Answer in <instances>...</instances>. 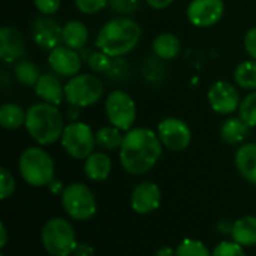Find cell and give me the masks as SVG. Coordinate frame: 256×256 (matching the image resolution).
I'll use <instances>...</instances> for the list:
<instances>
[{"mask_svg":"<svg viewBox=\"0 0 256 256\" xmlns=\"http://www.w3.org/2000/svg\"><path fill=\"white\" fill-rule=\"evenodd\" d=\"M0 256H4V255H3V254H2V255H0Z\"/></svg>","mask_w":256,"mask_h":256,"instance_id":"obj_41","label":"cell"},{"mask_svg":"<svg viewBox=\"0 0 256 256\" xmlns=\"http://www.w3.org/2000/svg\"><path fill=\"white\" fill-rule=\"evenodd\" d=\"M26 54V42L22 34L14 27H2L0 30V58L4 63L22 60Z\"/></svg>","mask_w":256,"mask_h":256,"instance_id":"obj_16","label":"cell"},{"mask_svg":"<svg viewBox=\"0 0 256 256\" xmlns=\"http://www.w3.org/2000/svg\"><path fill=\"white\" fill-rule=\"evenodd\" d=\"M14 190H15L14 176L6 168H2L0 170V198L8 200L14 194Z\"/></svg>","mask_w":256,"mask_h":256,"instance_id":"obj_31","label":"cell"},{"mask_svg":"<svg viewBox=\"0 0 256 256\" xmlns=\"http://www.w3.org/2000/svg\"><path fill=\"white\" fill-rule=\"evenodd\" d=\"M238 110H240V117L250 128H256V92H252L242 100Z\"/></svg>","mask_w":256,"mask_h":256,"instance_id":"obj_29","label":"cell"},{"mask_svg":"<svg viewBox=\"0 0 256 256\" xmlns=\"http://www.w3.org/2000/svg\"><path fill=\"white\" fill-rule=\"evenodd\" d=\"M44 249L52 256H70L76 246L74 226L62 218H54L45 222L40 231Z\"/></svg>","mask_w":256,"mask_h":256,"instance_id":"obj_5","label":"cell"},{"mask_svg":"<svg viewBox=\"0 0 256 256\" xmlns=\"http://www.w3.org/2000/svg\"><path fill=\"white\" fill-rule=\"evenodd\" d=\"M177 256H212L207 246L200 240H183L176 249Z\"/></svg>","mask_w":256,"mask_h":256,"instance_id":"obj_28","label":"cell"},{"mask_svg":"<svg viewBox=\"0 0 256 256\" xmlns=\"http://www.w3.org/2000/svg\"><path fill=\"white\" fill-rule=\"evenodd\" d=\"M147 4L153 9H165L168 8L174 0H146Z\"/></svg>","mask_w":256,"mask_h":256,"instance_id":"obj_38","label":"cell"},{"mask_svg":"<svg viewBox=\"0 0 256 256\" xmlns=\"http://www.w3.org/2000/svg\"><path fill=\"white\" fill-rule=\"evenodd\" d=\"M48 63L57 75L70 76V78L78 75V72L81 70V64H82L80 54L66 45L64 46L58 45L54 50H51L48 56Z\"/></svg>","mask_w":256,"mask_h":256,"instance_id":"obj_13","label":"cell"},{"mask_svg":"<svg viewBox=\"0 0 256 256\" xmlns=\"http://www.w3.org/2000/svg\"><path fill=\"white\" fill-rule=\"evenodd\" d=\"M110 4H111L112 10L128 15L138 9L140 0H110Z\"/></svg>","mask_w":256,"mask_h":256,"instance_id":"obj_34","label":"cell"},{"mask_svg":"<svg viewBox=\"0 0 256 256\" xmlns=\"http://www.w3.org/2000/svg\"><path fill=\"white\" fill-rule=\"evenodd\" d=\"M84 172L92 182H104L111 172V159L106 153L93 152L84 162Z\"/></svg>","mask_w":256,"mask_h":256,"instance_id":"obj_19","label":"cell"},{"mask_svg":"<svg viewBox=\"0 0 256 256\" xmlns=\"http://www.w3.org/2000/svg\"><path fill=\"white\" fill-rule=\"evenodd\" d=\"M158 136L162 146L171 152H182L188 148L192 141V132L189 126L176 117H166L159 123Z\"/></svg>","mask_w":256,"mask_h":256,"instance_id":"obj_10","label":"cell"},{"mask_svg":"<svg viewBox=\"0 0 256 256\" xmlns=\"http://www.w3.org/2000/svg\"><path fill=\"white\" fill-rule=\"evenodd\" d=\"M236 82L246 90H256V60L240 63L234 72Z\"/></svg>","mask_w":256,"mask_h":256,"instance_id":"obj_26","label":"cell"},{"mask_svg":"<svg viewBox=\"0 0 256 256\" xmlns=\"http://www.w3.org/2000/svg\"><path fill=\"white\" fill-rule=\"evenodd\" d=\"M33 3L42 15H52L58 10L62 0H33Z\"/></svg>","mask_w":256,"mask_h":256,"instance_id":"obj_35","label":"cell"},{"mask_svg":"<svg viewBox=\"0 0 256 256\" xmlns=\"http://www.w3.org/2000/svg\"><path fill=\"white\" fill-rule=\"evenodd\" d=\"M32 34L38 46L42 50H54L62 39V27L50 15H44L33 21Z\"/></svg>","mask_w":256,"mask_h":256,"instance_id":"obj_15","label":"cell"},{"mask_svg":"<svg viewBox=\"0 0 256 256\" xmlns=\"http://www.w3.org/2000/svg\"><path fill=\"white\" fill-rule=\"evenodd\" d=\"M88 66L94 70V72H106L111 66V60L110 56L99 51V52H93L88 57Z\"/></svg>","mask_w":256,"mask_h":256,"instance_id":"obj_32","label":"cell"},{"mask_svg":"<svg viewBox=\"0 0 256 256\" xmlns=\"http://www.w3.org/2000/svg\"><path fill=\"white\" fill-rule=\"evenodd\" d=\"M24 110L16 104H3L0 108V124L4 129L14 130L26 124Z\"/></svg>","mask_w":256,"mask_h":256,"instance_id":"obj_24","label":"cell"},{"mask_svg":"<svg viewBox=\"0 0 256 256\" xmlns=\"http://www.w3.org/2000/svg\"><path fill=\"white\" fill-rule=\"evenodd\" d=\"M231 236L236 243L243 248L256 246V218L246 216L234 222L231 228Z\"/></svg>","mask_w":256,"mask_h":256,"instance_id":"obj_20","label":"cell"},{"mask_svg":"<svg viewBox=\"0 0 256 256\" xmlns=\"http://www.w3.org/2000/svg\"><path fill=\"white\" fill-rule=\"evenodd\" d=\"M249 130L250 126L242 117H232L222 124L220 135L222 140L228 144H240L248 138Z\"/></svg>","mask_w":256,"mask_h":256,"instance_id":"obj_23","label":"cell"},{"mask_svg":"<svg viewBox=\"0 0 256 256\" xmlns=\"http://www.w3.org/2000/svg\"><path fill=\"white\" fill-rule=\"evenodd\" d=\"M186 12L195 27H212L222 18L225 3L222 0H192Z\"/></svg>","mask_w":256,"mask_h":256,"instance_id":"obj_12","label":"cell"},{"mask_svg":"<svg viewBox=\"0 0 256 256\" xmlns=\"http://www.w3.org/2000/svg\"><path fill=\"white\" fill-rule=\"evenodd\" d=\"M62 206L74 220H88L98 208L93 192L82 183H72L63 189Z\"/></svg>","mask_w":256,"mask_h":256,"instance_id":"obj_7","label":"cell"},{"mask_svg":"<svg viewBox=\"0 0 256 256\" xmlns=\"http://www.w3.org/2000/svg\"><path fill=\"white\" fill-rule=\"evenodd\" d=\"M212 256H246L243 246H240L236 242H222L219 243Z\"/></svg>","mask_w":256,"mask_h":256,"instance_id":"obj_30","label":"cell"},{"mask_svg":"<svg viewBox=\"0 0 256 256\" xmlns=\"http://www.w3.org/2000/svg\"><path fill=\"white\" fill-rule=\"evenodd\" d=\"M244 48L248 54L256 60V27H252L244 36Z\"/></svg>","mask_w":256,"mask_h":256,"instance_id":"obj_36","label":"cell"},{"mask_svg":"<svg viewBox=\"0 0 256 256\" xmlns=\"http://www.w3.org/2000/svg\"><path fill=\"white\" fill-rule=\"evenodd\" d=\"M123 135L116 126H104L96 132V144L104 150H116L122 147Z\"/></svg>","mask_w":256,"mask_h":256,"instance_id":"obj_25","label":"cell"},{"mask_svg":"<svg viewBox=\"0 0 256 256\" xmlns=\"http://www.w3.org/2000/svg\"><path fill=\"white\" fill-rule=\"evenodd\" d=\"M18 170L22 180L33 188L51 184L54 178V162L51 156L39 147H28L21 153Z\"/></svg>","mask_w":256,"mask_h":256,"instance_id":"obj_4","label":"cell"},{"mask_svg":"<svg viewBox=\"0 0 256 256\" xmlns=\"http://www.w3.org/2000/svg\"><path fill=\"white\" fill-rule=\"evenodd\" d=\"M0 236H2V242H0V248H4L6 246V242H8V231H6V226L4 224L0 225Z\"/></svg>","mask_w":256,"mask_h":256,"instance_id":"obj_40","label":"cell"},{"mask_svg":"<svg viewBox=\"0 0 256 256\" xmlns=\"http://www.w3.org/2000/svg\"><path fill=\"white\" fill-rule=\"evenodd\" d=\"M153 51L164 60H172L180 54L182 42L174 33H160L153 40Z\"/></svg>","mask_w":256,"mask_h":256,"instance_id":"obj_22","label":"cell"},{"mask_svg":"<svg viewBox=\"0 0 256 256\" xmlns=\"http://www.w3.org/2000/svg\"><path fill=\"white\" fill-rule=\"evenodd\" d=\"M162 156V142L148 128H135L126 132L120 147V162L124 171L141 176L150 171Z\"/></svg>","mask_w":256,"mask_h":256,"instance_id":"obj_1","label":"cell"},{"mask_svg":"<svg viewBox=\"0 0 256 256\" xmlns=\"http://www.w3.org/2000/svg\"><path fill=\"white\" fill-rule=\"evenodd\" d=\"M62 146L66 153L75 159H87L93 152L96 144V134L92 128L82 122H72L64 126L62 135Z\"/></svg>","mask_w":256,"mask_h":256,"instance_id":"obj_8","label":"cell"},{"mask_svg":"<svg viewBox=\"0 0 256 256\" xmlns=\"http://www.w3.org/2000/svg\"><path fill=\"white\" fill-rule=\"evenodd\" d=\"M14 74H15L16 81L20 84L26 86V87H34L38 80H39V76H40L38 68L32 62H28V60H20L15 64Z\"/></svg>","mask_w":256,"mask_h":256,"instance_id":"obj_27","label":"cell"},{"mask_svg":"<svg viewBox=\"0 0 256 256\" xmlns=\"http://www.w3.org/2000/svg\"><path fill=\"white\" fill-rule=\"evenodd\" d=\"M62 40L72 50H81L88 40V30L81 21H68L62 27Z\"/></svg>","mask_w":256,"mask_h":256,"instance_id":"obj_21","label":"cell"},{"mask_svg":"<svg viewBox=\"0 0 256 256\" xmlns=\"http://www.w3.org/2000/svg\"><path fill=\"white\" fill-rule=\"evenodd\" d=\"M207 98L213 111L219 114H232L242 105L237 87L228 81H216L208 88Z\"/></svg>","mask_w":256,"mask_h":256,"instance_id":"obj_11","label":"cell"},{"mask_svg":"<svg viewBox=\"0 0 256 256\" xmlns=\"http://www.w3.org/2000/svg\"><path fill=\"white\" fill-rule=\"evenodd\" d=\"M74 256H93L94 255V249L90 244L86 243H76L75 249H74Z\"/></svg>","mask_w":256,"mask_h":256,"instance_id":"obj_37","label":"cell"},{"mask_svg":"<svg viewBox=\"0 0 256 256\" xmlns=\"http://www.w3.org/2000/svg\"><path fill=\"white\" fill-rule=\"evenodd\" d=\"M141 27L132 18L120 16L102 26L96 38V46L110 57L130 52L140 42Z\"/></svg>","mask_w":256,"mask_h":256,"instance_id":"obj_2","label":"cell"},{"mask_svg":"<svg viewBox=\"0 0 256 256\" xmlns=\"http://www.w3.org/2000/svg\"><path fill=\"white\" fill-rule=\"evenodd\" d=\"M105 111L111 126L120 130H130L136 118V106L134 99L123 90H114L105 100Z\"/></svg>","mask_w":256,"mask_h":256,"instance_id":"obj_9","label":"cell"},{"mask_svg":"<svg viewBox=\"0 0 256 256\" xmlns=\"http://www.w3.org/2000/svg\"><path fill=\"white\" fill-rule=\"evenodd\" d=\"M24 126L28 135L40 146H50L62 140L64 130L58 108L46 102L34 104L27 110Z\"/></svg>","mask_w":256,"mask_h":256,"instance_id":"obj_3","label":"cell"},{"mask_svg":"<svg viewBox=\"0 0 256 256\" xmlns=\"http://www.w3.org/2000/svg\"><path fill=\"white\" fill-rule=\"evenodd\" d=\"M162 201V192L156 183H140L130 195V206L138 214H148L159 208Z\"/></svg>","mask_w":256,"mask_h":256,"instance_id":"obj_14","label":"cell"},{"mask_svg":"<svg viewBox=\"0 0 256 256\" xmlns=\"http://www.w3.org/2000/svg\"><path fill=\"white\" fill-rule=\"evenodd\" d=\"M237 171L249 183L256 184V142L243 144L236 153Z\"/></svg>","mask_w":256,"mask_h":256,"instance_id":"obj_18","label":"cell"},{"mask_svg":"<svg viewBox=\"0 0 256 256\" xmlns=\"http://www.w3.org/2000/svg\"><path fill=\"white\" fill-rule=\"evenodd\" d=\"M36 94L46 104L60 105L64 96V87H62L60 80L54 74H44L39 76L34 86Z\"/></svg>","mask_w":256,"mask_h":256,"instance_id":"obj_17","label":"cell"},{"mask_svg":"<svg viewBox=\"0 0 256 256\" xmlns=\"http://www.w3.org/2000/svg\"><path fill=\"white\" fill-rule=\"evenodd\" d=\"M154 256H177L176 255V250H172L171 248H160L156 254H154Z\"/></svg>","mask_w":256,"mask_h":256,"instance_id":"obj_39","label":"cell"},{"mask_svg":"<svg viewBox=\"0 0 256 256\" xmlns=\"http://www.w3.org/2000/svg\"><path fill=\"white\" fill-rule=\"evenodd\" d=\"M108 3H110V0H75V6L78 8V10L82 14H87V15L99 12Z\"/></svg>","mask_w":256,"mask_h":256,"instance_id":"obj_33","label":"cell"},{"mask_svg":"<svg viewBox=\"0 0 256 256\" xmlns=\"http://www.w3.org/2000/svg\"><path fill=\"white\" fill-rule=\"evenodd\" d=\"M104 96V84L90 74H78L64 84V99L78 108L94 105Z\"/></svg>","mask_w":256,"mask_h":256,"instance_id":"obj_6","label":"cell"}]
</instances>
